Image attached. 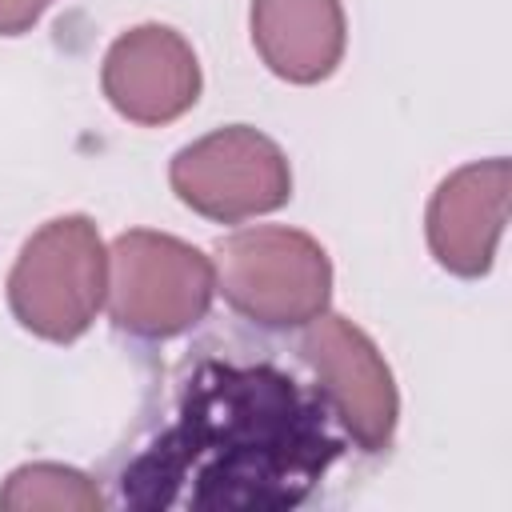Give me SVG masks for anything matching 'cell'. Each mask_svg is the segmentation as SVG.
Here are the masks:
<instances>
[{
	"label": "cell",
	"mask_w": 512,
	"mask_h": 512,
	"mask_svg": "<svg viewBox=\"0 0 512 512\" xmlns=\"http://www.w3.org/2000/svg\"><path fill=\"white\" fill-rule=\"evenodd\" d=\"M0 508L4 512H40V508L96 512V508H104V492L80 468L36 460V464H20L16 472H8V480L0 488Z\"/></svg>",
	"instance_id": "cell-10"
},
{
	"label": "cell",
	"mask_w": 512,
	"mask_h": 512,
	"mask_svg": "<svg viewBox=\"0 0 512 512\" xmlns=\"http://www.w3.org/2000/svg\"><path fill=\"white\" fill-rule=\"evenodd\" d=\"M508 184L512 168L504 156L472 160L436 184L424 232L428 252L444 272L460 280H480L492 272L496 244L508 224Z\"/></svg>",
	"instance_id": "cell-8"
},
{
	"label": "cell",
	"mask_w": 512,
	"mask_h": 512,
	"mask_svg": "<svg viewBox=\"0 0 512 512\" xmlns=\"http://www.w3.org/2000/svg\"><path fill=\"white\" fill-rule=\"evenodd\" d=\"M168 184L184 208L216 224L268 216L292 200L284 148L252 124H224L184 144L168 164Z\"/></svg>",
	"instance_id": "cell-5"
},
{
	"label": "cell",
	"mask_w": 512,
	"mask_h": 512,
	"mask_svg": "<svg viewBox=\"0 0 512 512\" xmlns=\"http://www.w3.org/2000/svg\"><path fill=\"white\" fill-rule=\"evenodd\" d=\"M168 436V452L196 460V480L216 488L224 480L248 484V504H296L308 484L336 456L320 412L268 368H224ZM216 492L208 504H216Z\"/></svg>",
	"instance_id": "cell-1"
},
{
	"label": "cell",
	"mask_w": 512,
	"mask_h": 512,
	"mask_svg": "<svg viewBox=\"0 0 512 512\" xmlns=\"http://www.w3.org/2000/svg\"><path fill=\"white\" fill-rule=\"evenodd\" d=\"M56 0H0V36H24Z\"/></svg>",
	"instance_id": "cell-11"
},
{
	"label": "cell",
	"mask_w": 512,
	"mask_h": 512,
	"mask_svg": "<svg viewBox=\"0 0 512 512\" xmlns=\"http://www.w3.org/2000/svg\"><path fill=\"white\" fill-rule=\"evenodd\" d=\"M216 296L212 260L168 232L128 228L108 248V316L140 340H168L196 328Z\"/></svg>",
	"instance_id": "cell-4"
},
{
	"label": "cell",
	"mask_w": 512,
	"mask_h": 512,
	"mask_svg": "<svg viewBox=\"0 0 512 512\" xmlns=\"http://www.w3.org/2000/svg\"><path fill=\"white\" fill-rule=\"evenodd\" d=\"M100 88L108 104L140 128L180 120L204 88L192 44L168 24H136L120 32L100 64Z\"/></svg>",
	"instance_id": "cell-7"
},
{
	"label": "cell",
	"mask_w": 512,
	"mask_h": 512,
	"mask_svg": "<svg viewBox=\"0 0 512 512\" xmlns=\"http://www.w3.org/2000/svg\"><path fill=\"white\" fill-rule=\"evenodd\" d=\"M252 48L288 84L328 80L348 48L340 0H252Z\"/></svg>",
	"instance_id": "cell-9"
},
{
	"label": "cell",
	"mask_w": 512,
	"mask_h": 512,
	"mask_svg": "<svg viewBox=\"0 0 512 512\" xmlns=\"http://www.w3.org/2000/svg\"><path fill=\"white\" fill-rule=\"evenodd\" d=\"M300 356L352 444L360 452H388L400 424V392L376 340L348 316L320 312L304 324Z\"/></svg>",
	"instance_id": "cell-6"
},
{
	"label": "cell",
	"mask_w": 512,
	"mask_h": 512,
	"mask_svg": "<svg viewBox=\"0 0 512 512\" xmlns=\"http://www.w3.org/2000/svg\"><path fill=\"white\" fill-rule=\"evenodd\" d=\"M108 292V248L100 228L84 212L52 216L40 224L12 272H8V308L32 336L48 344L80 340Z\"/></svg>",
	"instance_id": "cell-2"
},
{
	"label": "cell",
	"mask_w": 512,
	"mask_h": 512,
	"mask_svg": "<svg viewBox=\"0 0 512 512\" xmlns=\"http://www.w3.org/2000/svg\"><path fill=\"white\" fill-rule=\"evenodd\" d=\"M216 292L260 328H304L332 300V260L300 228L256 224L216 244Z\"/></svg>",
	"instance_id": "cell-3"
}]
</instances>
